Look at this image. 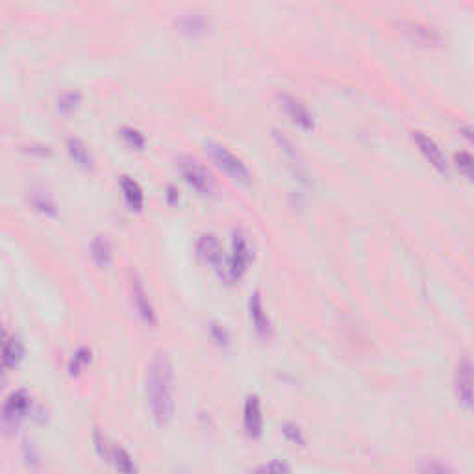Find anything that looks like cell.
<instances>
[{"mask_svg": "<svg viewBox=\"0 0 474 474\" xmlns=\"http://www.w3.org/2000/svg\"><path fill=\"white\" fill-rule=\"evenodd\" d=\"M146 402L158 426H167L174 417V367L167 354L152 357L146 373Z\"/></svg>", "mask_w": 474, "mask_h": 474, "instance_id": "cell-1", "label": "cell"}, {"mask_svg": "<svg viewBox=\"0 0 474 474\" xmlns=\"http://www.w3.org/2000/svg\"><path fill=\"white\" fill-rule=\"evenodd\" d=\"M251 260V241L246 239V235L241 230H235L234 239H232V256L224 257V262L215 271H217L219 278L224 280L226 284H235L243 276Z\"/></svg>", "mask_w": 474, "mask_h": 474, "instance_id": "cell-2", "label": "cell"}, {"mask_svg": "<svg viewBox=\"0 0 474 474\" xmlns=\"http://www.w3.org/2000/svg\"><path fill=\"white\" fill-rule=\"evenodd\" d=\"M208 152H210V156H212L213 162L217 163V167L228 174L234 182L243 185L251 184V169L246 167V163L243 162L241 158L235 156L234 152H230L228 149L223 145H215V143H212V145L208 146Z\"/></svg>", "mask_w": 474, "mask_h": 474, "instance_id": "cell-3", "label": "cell"}, {"mask_svg": "<svg viewBox=\"0 0 474 474\" xmlns=\"http://www.w3.org/2000/svg\"><path fill=\"white\" fill-rule=\"evenodd\" d=\"M178 169L185 182H187L193 189L198 191L201 195H212L213 187H215L212 174L208 173L206 169L202 167V163L196 162L195 158L180 156Z\"/></svg>", "mask_w": 474, "mask_h": 474, "instance_id": "cell-4", "label": "cell"}, {"mask_svg": "<svg viewBox=\"0 0 474 474\" xmlns=\"http://www.w3.org/2000/svg\"><path fill=\"white\" fill-rule=\"evenodd\" d=\"M30 409H32V398L26 391L19 389L6 398L2 412H0V418L4 426L13 428V426H19L23 418L28 417Z\"/></svg>", "mask_w": 474, "mask_h": 474, "instance_id": "cell-5", "label": "cell"}, {"mask_svg": "<svg viewBox=\"0 0 474 474\" xmlns=\"http://www.w3.org/2000/svg\"><path fill=\"white\" fill-rule=\"evenodd\" d=\"M398 28L417 45L423 46H435L441 43L439 30H435L430 24H424L421 21H412V19H402L398 21Z\"/></svg>", "mask_w": 474, "mask_h": 474, "instance_id": "cell-6", "label": "cell"}, {"mask_svg": "<svg viewBox=\"0 0 474 474\" xmlns=\"http://www.w3.org/2000/svg\"><path fill=\"white\" fill-rule=\"evenodd\" d=\"M412 137L415 145L418 146L421 154L428 160L432 167L437 169L441 174L448 173V162H446L445 152L441 151V146L430 135H426L424 132H413Z\"/></svg>", "mask_w": 474, "mask_h": 474, "instance_id": "cell-7", "label": "cell"}, {"mask_svg": "<svg viewBox=\"0 0 474 474\" xmlns=\"http://www.w3.org/2000/svg\"><path fill=\"white\" fill-rule=\"evenodd\" d=\"M130 291H132V304H134L135 312L141 317V321L149 326H154L158 323L156 310L152 306L151 298H149V293H146L145 285L141 282L137 276L132 278V284H130Z\"/></svg>", "mask_w": 474, "mask_h": 474, "instance_id": "cell-8", "label": "cell"}, {"mask_svg": "<svg viewBox=\"0 0 474 474\" xmlns=\"http://www.w3.org/2000/svg\"><path fill=\"white\" fill-rule=\"evenodd\" d=\"M243 424L248 437L256 439L263 432V415H262V402L256 395L246 396L245 409H243Z\"/></svg>", "mask_w": 474, "mask_h": 474, "instance_id": "cell-9", "label": "cell"}, {"mask_svg": "<svg viewBox=\"0 0 474 474\" xmlns=\"http://www.w3.org/2000/svg\"><path fill=\"white\" fill-rule=\"evenodd\" d=\"M454 384H456L457 398H459L463 406H473V365H471L467 357L457 365Z\"/></svg>", "mask_w": 474, "mask_h": 474, "instance_id": "cell-10", "label": "cell"}, {"mask_svg": "<svg viewBox=\"0 0 474 474\" xmlns=\"http://www.w3.org/2000/svg\"><path fill=\"white\" fill-rule=\"evenodd\" d=\"M280 102H282V106H284V110L287 112V115L293 119V123L298 124V126L304 130L313 128V115L310 113L306 104H302L298 99H295V96L291 95H280Z\"/></svg>", "mask_w": 474, "mask_h": 474, "instance_id": "cell-11", "label": "cell"}, {"mask_svg": "<svg viewBox=\"0 0 474 474\" xmlns=\"http://www.w3.org/2000/svg\"><path fill=\"white\" fill-rule=\"evenodd\" d=\"M248 315H251L252 326L256 330V334L262 337V339H267L271 335V321H269V315L263 307V301L260 293H254L248 301Z\"/></svg>", "mask_w": 474, "mask_h": 474, "instance_id": "cell-12", "label": "cell"}, {"mask_svg": "<svg viewBox=\"0 0 474 474\" xmlns=\"http://www.w3.org/2000/svg\"><path fill=\"white\" fill-rule=\"evenodd\" d=\"M198 254H201V257L204 262L212 263L215 269H217L219 265L224 262V257H226L223 254V248H221L219 239L212 234L202 235L201 239H198Z\"/></svg>", "mask_w": 474, "mask_h": 474, "instance_id": "cell-13", "label": "cell"}, {"mask_svg": "<svg viewBox=\"0 0 474 474\" xmlns=\"http://www.w3.org/2000/svg\"><path fill=\"white\" fill-rule=\"evenodd\" d=\"M110 462L115 467L117 474H139V468L135 465L134 457L130 456V452L123 445L113 443L112 452H110Z\"/></svg>", "mask_w": 474, "mask_h": 474, "instance_id": "cell-14", "label": "cell"}, {"mask_svg": "<svg viewBox=\"0 0 474 474\" xmlns=\"http://www.w3.org/2000/svg\"><path fill=\"white\" fill-rule=\"evenodd\" d=\"M91 257H93V262H95V265L99 269L110 267V263H112L113 257V248L108 237L99 235V237L93 241V245H91Z\"/></svg>", "mask_w": 474, "mask_h": 474, "instance_id": "cell-15", "label": "cell"}, {"mask_svg": "<svg viewBox=\"0 0 474 474\" xmlns=\"http://www.w3.org/2000/svg\"><path fill=\"white\" fill-rule=\"evenodd\" d=\"M0 359L4 363V367H17L24 359V345L17 337H8L6 345L0 350Z\"/></svg>", "mask_w": 474, "mask_h": 474, "instance_id": "cell-16", "label": "cell"}, {"mask_svg": "<svg viewBox=\"0 0 474 474\" xmlns=\"http://www.w3.org/2000/svg\"><path fill=\"white\" fill-rule=\"evenodd\" d=\"M121 187H123L124 201H126V204L130 206V210L139 212L141 208H143V202H145L141 185L137 184L135 180L130 178V176H123V180H121Z\"/></svg>", "mask_w": 474, "mask_h": 474, "instance_id": "cell-17", "label": "cell"}, {"mask_svg": "<svg viewBox=\"0 0 474 474\" xmlns=\"http://www.w3.org/2000/svg\"><path fill=\"white\" fill-rule=\"evenodd\" d=\"M208 19L204 15H185L178 21V28L182 34L187 35H201L206 34Z\"/></svg>", "mask_w": 474, "mask_h": 474, "instance_id": "cell-18", "label": "cell"}, {"mask_svg": "<svg viewBox=\"0 0 474 474\" xmlns=\"http://www.w3.org/2000/svg\"><path fill=\"white\" fill-rule=\"evenodd\" d=\"M67 151L69 154H71V158H73L78 165H82V167L85 169L93 167V158H91L90 149H87L80 139L71 137V139L67 141Z\"/></svg>", "mask_w": 474, "mask_h": 474, "instance_id": "cell-19", "label": "cell"}, {"mask_svg": "<svg viewBox=\"0 0 474 474\" xmlns=\"http://www.w3.org/2000/svg\"><path fill=\"white\" fill-rule=\"evenodd\" d=\"M91 363V350L85 346H80L78 350L74 352L71 362H69V374L71 376H80L85 369L90 367Z\"/></svg>", "mask_w": 474, "mask_h": 474, "instance_id": "cell-20", "label": "cell"}, {"mask_svg": "<svg viewBox=\"0 0 474 474\" xmlns=\"http://www.w3.org/2000/svg\"><path fill=\"white\" fill-rule=\"evenodd\" d=\"M93 443H95L96 454H99V456H101L102 459H106V462H110V452H112V445H113V443H110L106 435L102 434V432L99 428H96L95 434H93Z\"/></svg>", "mask_w": 474, "mask_h": 474, "instance_id": "cell-21", "label": "cell"}, {"mask_svg": "<svg viewBox=\"0 0 474 474\" xmlns=\"http://www.w3.org/2000/svg\"><path fill=\"white\" fill-rule=\"evenodd\" d=\"M254 474H291V468L285 462L274 459V462H269V463L260 465V467L254 471Z\"/></svg>", "mask_w": 474, "mask_h": 474, "instance_id": "cell-22", "label": "cell"}, {"mask_svg": "<svg viewBox=\"0 0 474 474\" xmlns=\"http://www.w3.org/2000/svg\"><path fill=\"white\" fill-rule=\"evenodd\" d=\"M284 437L287 441H289L291 445H298V446H304L306 445V439H304V434H302V430L296 426V424L293 423H287L284 426Z\"/></svg>", "mask_w": 474, "mask_h": 474, "instance_id": "cell-23", "label": "cell"}, {"mask_svg": "<svg viewBox=\"0 0 474 474\" xmlns=\"http://www.w3.org/2000/svg\"><path fill=\"white\" fill-rule=\"evenodd\" d=\"M123 137L124 141H126L130 146H134V149H143V146H145V137H143V134L137 132V130L123 128Z\"/></svg>", "mask_w": 474, "mask_h": 474, "instance_id": "cell-24", "label": "cell"}, {"mask_svg": "<svg viewBox=\"0 0 474 474\" xmlns=\"http://www.w3.org/2000/svg\"><path fill=\"white\" fill-rule=\"evenodd\" d=\"M456 163L457 169H459L467 178L473 176V158L468 156L467 152H459V154H456Z\"/></svg>", "mask_w": 474, "mask_h": 474, "instance_id": "cell-25", "label": "cell"}, {"mask_svg": "<svg viewBox=\"0 0 474 474\" xmlns=\"http://www.w3.org/2000/svg\"><path fill=\"white\" fill-rule=\"evenodd\" d=\"M80 102V95L78 93H65V95L60 99V102H58V106H60V110L62 112H73L74 108L78 106Z\"/></svg>", "mask_w": 474, "mask_h": 474, "instance_id": "cell-26", "label": "cell"}, {"mask_svg": "<svg viewBox=\"0 0 474 474\" xmlns=\"http://www.w3.org/2000/svg\"><path fill=\"white\" fill-rule=\"evenodd\" d=\"M210 334H212V337L215 341H217V345L221 346H228L230 345V335L228 332L221 326V324L213 323L212 326H210Z\"/></svg>", "mask_w": 474, "mask_h": 474, "instance_id": "cell-27", "label": "cell"}, {"mask_svg": "<svg viewBox=\"0 0 474 474\" xmlns=\"http://www.w3.org/2000/svg\"><path fill=\"white\" fill-rule=\"evenodd\" d=\"M423 474H454V473H452L450 468L446 467V465H443V463L430 462L424 465Z\"/></svg>", "mask_w": 474, "mask_h": 474, "instance_id": "cell-28", "label": "cell"}, {"mask_svg": "<svg viewBox=\"0 0 474 474\" xmlns=\"http://www.w3.org/2000/svg\"><path fill=\"white\" fill-rule=\"evenodd\" d=\"M6 341H8L6 330H4V328H2V326H0V350H2V346L6 345Z\"/></svg>", "mask_w": 474, "mask_h": 474, "instance_id": "cell-29", "label": "cell"}, {"mask_svg": "<svg viewBox=\"0 0 474 474\" xmlns=\"http://www.w3.org/2000/svg\"><path fill=\"white\" fill-rule=\"evenodd\" d=\"M2 369H4V363L0 359V384H2V380H4V371H2Z\"/></svg>", "mask_w": 474, "mask_h": 474, "instance_id": "cell-30", "label": "cell"}]
</instances>
